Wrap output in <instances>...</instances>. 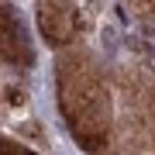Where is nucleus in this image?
<instances>
[{
	"label": "nucleus",
	"mask_w": 155,
	"mask_h": 155,
	"mask_svg": "<svg viewBox=\"0 0 155 155\" xmlns=\"http://www.w3.org/2000/svg\"><path fill=\"white\" fill-rule=\"evenodd\" d=\"M21 155H35V152H21Z\"/></svg>",
	"instance_id": "2"
},
{
	"label": "nucleus",
	"mask_w": 155,
	"mask_h": 155,
	"mask_svg": "<svg viewBox=\"0 0 155 155\" xmlns=\"http://www.w3.org/2000/svg\"><path fill=\"white\" fill-rule=\"evenodd\" d=\"M7 100H11V104H24V93L21 90H7Z\"/></svg>",
	"instance_id": "1"
}]
</instances>
